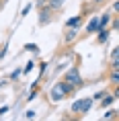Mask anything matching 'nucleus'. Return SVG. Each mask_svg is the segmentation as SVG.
Wrapping results in <instances>:
<instances>
[{
	"mask_svg": "<svg viewBox=\"0 0 119 121\" xmlns=\"http://www.w3.org/2000/svg\"><path fill=\"white\" fill-rule=\"evenodd\" d=\"M6 53H8V47H6V45H4V47H2V49H0V62H2V57L6 56Z\"/></svg>",
	"mask_w": 119,
	"mask_h": 121,
	"instance_id": "4be33fe9",
	"label": "nucleus"
},
{
	"mask_svg": "<svg viewBox=\"0 0 119 121\" xmlns=\"http://www.w3.org/2000/svg\"><path fill=\"white\" fill-rule=\"evenodd\" d=\"M45 2H47V0H45Z\"/></svg>",
	"mask_w": 119,
	"mask_h": 121,
	"instance_id": "a878e982",
	"label": "nucleus"
},
{
	"mask_svg": "<svg viewBox=\"0 0 119 121\" xmlns=\"http://www.w3.org/2000/svg\"><path fill=\"white\" fill-rule=\"evenodd\" d=\"M115 101V99H113V95H109V92H107L105 96H103V99H101V109H107V107H111V103Z\"/></svg>",
	"mask_w": 119,
	"mask_h": 121,
	"instance_id": "9d476101",
	"label": "nucleus"
},
{
	"mask_svg": "<svg viewBox=\"0 0 119 121\" xmlns=\"http://www.w3.org/2000/svg\"><path fill=\"white\" fill-rule=\"evenodd\" d=\"M107 4V0H93V6L94 8H99V6H105Z\"/></svg>",
	"mask_w": 119,
	"mask_h": 121,
	"instance_id": "aec40b11",
	"label": "nucleus"
},
{
	"mask_svg": "<svg viewBox=\"0 0 119 121\" xmlns=\"http://www.w3.org/2000/svg\"><path fill=\"white\" fill-rule=\"evenodd\" d=\"M21 76V68H17V70L10 72V76H8V80H14V78H19Z\"/></svg>",
	"mask_w": 119,
	"mask_h": 121,
	"instance_id": "f3484780",
	"label": "nucleus"
},
{
	"mask_svg": "<svg viewBox=\"0 0 119 121\" xmlns=\"http://www.w3.org/2000/svg\"><path fill=\"white\" fill-rule=\"evenodd\" d=\"M113 99H115V101H119V84H115V86H113Z\"/></svg>",
	"mask_w": 119,
	"mask_h": 121,
	"instance_id": "412c9836",
	"label": "nucleus"
},
{
	"mask_svg": "<svg viewBox=\"0 0 119 121\" xmlns=\"http://www.w3.org/2000/svg\"><path fill=\"white\" fill-rule=\"evenodd\" d=\"M35 113H37V111H33V109H29V111H27V119H33V117H35Z\"/></svg>",
	"mask_w": 119,
	"mask_h": 121,
	"instance_id": "5701e85b",
	"label": "nucleus"
},
{
	"mask_svg": "<svg viewBox=\"0 0 119 121\" xmlns=\"http://www.w3.org/2000/svg\"><path fill=\"white\" fill-rule=\"evenodd\" d=\"M74 92H76V88L70 82H66V80H57V82L51 86V90H49V99L53 103H60V101H64L66 96L74 95Z\"/></svg>",
	"mask_w": 119,
	"mask_h": 121,
	"instance_id": "f257e3e1",
	"label": "nucleus"
},
{
	"mask_svg": "<svg viewBox=\"0 0 119 121\" xmlns=\"http://www.w3.org/2000/svg\"><path fill=\"white\" fill-rule=\"evenodd\" d=\"M109 82L115 86V84H119V68H111V76H109Z\"/></svg>",
	"mask_w": 119,
	"mask_h": 121,
	"instance_id": "9b49d317",
	"label": "nucleus"
},
{
	"mask_svg": "<svg viewBox=\"0 0 119 121\" xmlns=\"http://www.w3.org/2000/svg\"><path fill=\"white\" fill-rule=\"evenodd\" d=\"M111 68H119V47L111 49Z\"/></svg>",
	"mask_w": 119,
	"mask_h": 121,
	"instance_id": "1a4fd4ad",
	"label": "nucleus"
},
{
	"mask_svg": "<svg viewBox=\"0 0 119 121\" xmlns=\"http://www.w3.org/2000/svg\"><path fill=\"white\" fill-rule=\"evenodd\" d=\"M64 2H66V0H47V6H51L53 10H57V8L62 6Z\"/></svg>",
	"mask_w": 119,
	"mask_h": 121,
	"instance_id": "ddd939ff",
	"label": "nucleus"
},
{
	"mask_svg": "<svg viewBox=\"0 0 119 121\" xmlns=\"http://www.w3.org/2000/svg\"><path fill=\"white\" fill-rule=\"evenodd\" d=\"M47 66H49L47 62H41V66H39V78H43V72L47 70Z\"/></svg>",
	"mask_w": 119,
	"mask_h": 121,
	"instance_id": "dca6fc26",
	"label": "nucleus"
},
{
	"mask_svg": "<svg viewBox=\"0 0 119 121\" xmlns=\"http://www.w3.org/2000/svg\"><path fill=\"white\" fill-rule=\"evenodd\" d=\"M31 8H33V4H27V6L23 8V10H21V17H27V14L31 13Z\"/></svg>",
	"mask_w": 119,
	"mask_h": 121,
	"instance_id": "6ab92c4d",
	"label": "nucleus"
},
{
	"mask_svg": "<svg viewBox=\"0 0 119 121\" xmlns=\"http://www.w3.org/2000/svg\"><path fill=\"white\" fill-rule=\"evenodd\" d=\"M117 13H119V2L115 0V2H113V14H117Z\"/></svg>",
	"mask_w": 119,
	"mask_h": 121,
	"instance_id": "b1692460",
	"label": "nucleus"
},
{
	"mask_svg": "<svg viewBox=\"0 0 119 121\" xmlns=\"http://www.w3.org/2000/svg\"><path fill=\"white\" fill-rule=\"evenodd\" d=\"M97 31H99V17L94 14L93 19L88 21V25H86V33H88V35H94Z\"/></svg>",
	"mask_w": 119,
	"mask_h": 121,
	"instance_id": "0eeeda50",
	"label": "nucleus"
},
{
	"mask_svg": "<svg viewBox=\"0 0 119 121\" xmlns=\"http://www.w3.org/2000/svg\"><path fill=\"white\" fill-rule=\"evenodd\" d=\"M78 37V29H66L64 31V43H72Z\"/></svg>",
	"mask_w": 119,
	"mask_h": 121,
	"instance_id": "6e6552de",
	"label": "nucleus"
},
{
	"mask_svg": "<svg viewBox=\"0 0 119 121\" xmlns=\"http://www.w3.org/2000/svg\"><path fill=\"white\" fill-rule=\"evenodd\" d=\"M93 96H86V99H76L70 107V113H74L76 117H84V115L93 109Z\"/></svg>",
	"mask_w": 119,
	"mask_h": 121,
	"instance_id": "f03ea898",
	"label": "nucleus"
},
{
	"mask_svg": "<svg viewBox=\"0 0 119 121\" xmlns=\"http://www.w3.org/2000/svg\"><path fill=\"white\" fill-rule=\"evenodd\" d=\"M105 95H107V90H99V92H97V95L93 96V101H101V99H103Z\"/></svg>",
	"mask_w": 119,
	"mask_h": 121,
	"instance_id": "a211bd4d",
	"label": "nucleus"
},
{
	"mask_svg": "<svg viewBox=\"0 0 119 121\" xmlns=\"http://www.w3.org/2000/svg\"><path fill=\"white\" fill-rule=\"evenodd\" d=\"M82 21H84V14H74V17H70V19L64 23V27H66V29H80Z\"/></svg>",
	"mask_w": 119,
	"mask_h": 121,
	"instance_id": "39448f33",
	"label": "nucleus"
},
{
	"mask_svg": "<svg viewBox=\"0 0 119 121\" xmlns=\"http://www.w3.org/2000/svg\"><path fill=\"white\" fill-rule=\"evenodd\" d=\"M103 119H117V111H115V109H109V111L103 115Z\"/></svg>",
	"mask_w": 119,
	"mask_h": 121,
	"instance_id": "2eb2a0df",
	"label": "nucleus"
},
{
	"mask_svg": "<svg viewBox=\"0 0 119 121\" xmlns=\"http://www.w3.org/2000/svg\"><path fill=\"white\" fill-rule=\"evenodd\" d=\"M23 49H25V51H31V53H39V45H35V43H27Z\"/></svg>",
	"mask_w": 119,
	"mask_h": 121,
	"instance_id": "4468645a",
	"label": "nucleus"
},
{
	"mask_svg": "<svg viewBox=\"0 0 119 121\" xmlns=\"http://www.w3.org/2000/svg\"><path fill=\"white\" fill-rule=\"evenodd\" d=\"M94 35H97V43L99 45H103V43H107V41H109V35H111V31H109V29H99V31L94 33Z\"/></svg>",
	"mask_w": 119,
	"mask_h": 121,
	"instance_id": "423d86ee",
	"label": "nucleus"
},
{
	"mask_svg": "<svg viewBox=\"0 0 119 121\" xmlns=\"http://www.w3.org/2000/svg\"><path fill=\"white\" fill-rule=\"evenodd\" d=\"M56 19V10L51 6H47V4H43V6L39 8V27H45V25H49L51 21Z\"/></svg>",
	"mask_w": 119,
	"mask_h": 121,
	"instance_id": "20e7f679",
	"label": "nucleus"
},
{
	"mask_svg": "<svg viewBox=\"0 0 119 121\" xmlns=\"http://www.w3.org/2000/svg\"><path fill=\"white\" fill-rule=\"evenodd\" d=\"M10 111V107H0V115H4V113H8Z\"/></svg>",
	"mask_w": 119,
	"mask_h": 121,
	"instance_id": "393cba45",
	"label": "nucleus"
},
{
	"mask_svg": "<svg viewBox=\"0 0 119 121\" xmlns=\"http://www.w3.org/2000/svg\"><path fill=\"white\" fill-rule=\"evenodd\" d=\"M64 80H66V82H70L76 90L82 88V86H84V78H82V74H80V66L74 64L72 68H68V70H66V74H64Z\"/></svg>",
	"mask_w": 119,
	"mask_h": 121,
	"instance_id": "7ed1b4c3",
	"label": "nucleus"
},
{
	"mask_svg": "<svg viewBox=\"0 0 119 121\" xmlns=\"http://www.w3.org/2000/svg\"><path fill=\"white\" fill-rule=\"evenodd\" d=\"M33 68H35V60H29L25 68H21V74H23V76H27V74H29V72L33 70Z\"/></svg>",
	"mask_w": 119,
	"mask_h": 121,
	"instance_id": "f8f14e48",
	"label": "nucleus"
}]
</instances>
